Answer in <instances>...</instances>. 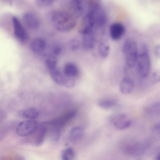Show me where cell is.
I'll return each instance as SVG.
<instances>
[{
	"mask_svg": "<svg viewBox=\"0 0 160 160\" xmlns=\"http://www.w3.org/2000/svg\"><path fill=\"white\" fill-rule=\"evenodd\" d=\"M136 65L139 77L142 79L147 78L150 71L151 61L148 50L145 44H142L138 49Z\"/></svg>",
	"mask_w": 160,
	"mask_h": 160,
	"instance_id": "6da1fadb",
	"label": "cell"
},
{
	"mask_svg": "<svg viewBox=\"0 0 160 160\" xmlns=\"http://www.w3.org/2000/svg\"><path fill=\"white\" fill-rule=\"evenodd\" d=\"M122 52L125 62L130 68L136 65L138 54V49L136 42L131 39H128L124 42Z\"/></svg>",
	"mask_w": 160,
	"mask_h": 160,
	"instance_id": "7a4b0ae2",
	"label": "cell"
},
{
	"mask_svg": "<svg viewBox=\"0 0 160 160\" xmlns=\"http://www.w3.org/2000/svg\"><path fill=\"white\" fill-rule=\"evenodd\" d=\"M76 110L68 111L59 117L46 122L48 128L50 130L61 132L62 128L77 114Z\"/></svg>",
	"mask_w": 160,
	"mask_h": 160,
	"instance_id": "3957f363",
	"label": "cell"
},
{
	"mask_svg": "<svg viewBox=\"0 0 160 160\" xmlns=\"http://www.w3.org/2000/svg\"><path fill=\"white\" fill-rule=\"evenodd\" d=\"M49 71L52 78L57 84L68 88L74 86L75 81L73 78L67 76L57 68Z\"/></svg>",
	"mask_w": 160,
	"mask_h": 160,
	"instance_id": "277c9868",
	"label": "cell"
},
{
	"mask_svg": "<svg viewBox=\"0 0 160 160\" xmlns=\"http://www.w3.org/2000/svg\"><path fill=\"white\" fill-rule=\"evenodd\" d=\"M39 126L38 122L34 120L30 119L22 121L18 125L16 132L21 137L29 136L35 133Z\"/></svg>",
	"mask_w": 160,
	"mask_h": 160,
	"instance_id": "5b68a950",
	"label": "cell"
},
{
	"mask_svg": "<svg viewBox=\"0 0 160 160\" xmlns=\"http://www.w3.org/2000/svg\"><path fill=\"white\" fill-rule=\"evenodd\" d=\"M110 120L114 127L120 130L129 128L132 123L131 120L124 113L114 114L111 117Z\"/></svg>",
	"mask_w": 160,
	"mask_h": 160,
	"instance_id": "8992f818",
	"label": "cell"
},
{
	"mask_svg": "<svg viewBox=\"0 0 160 160\" xmlns=\"http://www.w3.org/2000/svg\"><path fill=\"white\" fill-rule=\"evenodd\" d=\"M23 21L28 28L33 30L38 29L41 25L39 18L33 13L27 12L22 16Z\"/></svg>",
	"mask_w": 160,
	"mask_h": 160,
	"instance_id": "52a82bcc",
	"label": "cell"
},
{
	"mask_svg": "<svg viewBox=\"0 0 160 160\" xmlns=\"http://www.w3.org/2000/svg\"><path fill=\"white\" fill-rule=\"evenodd\" d=\"M109 31L111 38L113 40L117 41L121 38L124 35L125 28L122 23L115 22L111 24Z\"/></svg>",
	"mask_w": 160,
	"mask_h": 160,
	"instance_id": "ba28073f",
	"label": "cell"
},
{
	"mask_svg": "<svg viewBox=\"0 0 160 160\" xmlns=\"http://www.w3.org/2000/svg\"><path fill=\"white\" fill-rule=\"evenodd\" d=\"M12 21L15 37L22 41L27 40L28 38L27 33L19 19L14 16L12 18Z\"/></svg>",
	"mask_w": 160,
	"mask_h": 160,
	"instance_id": "9c48e42d",
	"label": "cell"
},
{
	"mask_svg": "<svg viewBox=\"0 0 160 160\" xmlns=\"http://www.w3.org/2000/svg\"><path fill=\"white\" fill-rule=\"evenodd\" d=\"M95 30L85 33L82 35V44L83 48L87 50L93 49L95 45Z\"/></svg>",
	"mask_w": 160,
	"mask_h": 160,
	"instance_id": "30bf717a",
	"label": "cell"
},
{
	"mask_svg": "<svg viewBox=\"0 0 160 160\" xmlns=\"http://www.w3.org/2000/svg\"><path fill=\"white\" fill-rule=\"evenodd\" d=\"M84 134L82 128L78 126L73 127L70 130L68 135L69 141L73 144L79 142L82 139Z\"/></svg>",
	"mask_w": 160,
	"mask_h": 160,
	"instance_id": "8fae6325",
	"label": "cell"
},
{
	"mask_svg": "<svg viewBox=\"0 0 160 160\" xmlns=\"http://www.w3.org/2000/svg\"><path fill=\"white\" fill-rule=\"evenodd\" d=\"M37 132L34 144L37 146L42 144L48 134V128L45 122H42L36 131Z\"/></svg>",
	"mask_w": 160,
	"mask_h": 160,
	"instance_id": "7c38bea8",
	"label": "cell"
},
{
	"mask_svg": "<svg viewBox=\"0 0 160 160\" xmlns=\"http://www.w3.org/2000/svg\"><path fill=\"white\" fill-rule=\"evenodd\" d=\"M30 46L31 50L33 53L42 54L46 49V42L44 39L37 38L32 41Z\"/></svg>",
	"mask_w": 160,
	"mask_h": 160,
	"instance_id": "4fadbf2b",
	"label": "cell"
},
{
	"mask_svg": "<svg viewBox=\"0 0 160 160\" xmlns=\"http://www.w3.org/2000/svg\"><path fill=\"white\" fill-rule=\"evenodd\" d=\"M39 111L36 108L29 107L22 109L18 112V115L22 118L33 119L39 115Z\"/></svg>",
	"mask_w": 160,
	"mask_h": 160,
	"instance_id": "5bb4252c",
	"label": "cell"
},
{
	"mask_svg": "<svg viewBox=\"0 0 160 160\" xmlns=\"http://www.w3.org/2000/svg\"><path fill=\"white\" fill-rule=\"evenodd\" d=\"M134 88V83L130 78L125 77L121 81L120 85L121 92L123 94H128L133 91Z\"/></svg>",
	"mask_w": 160,
	"mask_h": 160,
	"instance_id": "9a60e30c",
	"label": "cell"
},
{
	"mask_svg": "<svg viewBox=\"0 0 160 160\" xmlns=\"http://www.w3.org/2000/svg\"><path fill=\"white\" fill-rule=\"evenodd\" d=\"M63 72L67 76L73 78L78 75L79 70L75 64L72 62H68L64 65Z\"/></svg>",
	"mask_w": 160,
	"mask_h": 160,
	"instance_id": "2e32d148",
	"label": "cell"
},
{
	"mask_svg": "<svg viewBox=\"0 0 160 160\" xmlns=\"http://www.w3.org/2000/svg\"><path fill=\"white\" fill-rule=\"evenodd\" d=\"M110 46L105 39H101L98 45V51L100 56L103 58L108 57L110 52Z\"/></svg>",
	"mask_w": 160,
	"mask_h": 160,
	"instance_id": "e0dca14e",
	"label": "cell"
},
{
	"mask_svg": "<svg viewBox=\"0 0 160 160\" xmlns=\"http://www.w3.org/2000/svg\"><path fill=\"white\" fill-rule=\"evenodd\" d=\"M116 100L112 98H105L101 99L98 102V105L101 108L108 109L114 107L116 104Z\"/></svg>",
	"mask_w": 160,
	"mask_h": 160,
	"instance_id": "ac0fdd59",
	"label": "cell"
},
{
	"mask_svg": "<svg viewBox=\"0 0 160 160\" xmlns=\"http://www.w3.org/2000/svg\"><path fill=\"white\" fill-rule=\"evenodd\" d=\"M76 157V152L74 149L71 147H68L62 150L61 157L63 160H72Z\"/></svg>",
	"mask_w": 160,
	"mask_h": 160,
	"instance_id": "d6986e66",
	"label": "cell"
},
{
	"mask_svg": "<svg viewBox=\"0 0 160 160\" xmlns=\"http://www.w3.org/2000/svg\"><path fill=\"white\" fill-rule=\"evenodd\" d=\"M45 65L49 71L57 68V59L56 57L51 55L45 61Z\"/></svg>",
	"mask_w": 160,
	"mask_h": 160,
	"instance_id": "ffe728a7",
	"label": "cell"
},
{
	"mask_svg": "<svg viewBox=\"0 0 160 160\" xmlns=\"http://www.w3.org/2000/svg\"><path fill=\"white\" fill-rule=\"evenodd\" d=\"M148 112L149 113L156 115H160V101L154 102L148 108Z\"/></svg>",
	"mask_w": 160,
	"mask_h": 160,
	"instance_id": "44dd1931",
	"label": "cell"
},
{
	"mask_svg": "<svg viewBox=\"0 0 160 160\" xmlns=\"http://www.w3.org/2000/svg\"><path fill=\"white\" fill-rule=\"evenodd\" d=\"M56 0H35L36 5L39 8H44L53 4Z\"/></svg>",
	"mask_w": 160,
	"mask_h": 160,
	"instance_id": "7402d4cb",
	"label": "cell"
},
{
	"mask_svg": "<svg viewBox=\"0 0 160 160\" xmlns=\"http://www.w3.org/2000/svg\"><path fill=\"white\" fill-rule=\"evenodd\" d=\"M69 45L71 50L73 51H75L79 48L80 42L78 39L73 38L70 41Z\"/></svg>",
	"mask_w": 160,
	"mask_h": 160,
	"instance_id": "603a6c76",
	"label": "cell"
},
{
	"mask_svg": "<svg viewBox=\"0 0 160 160\" xmlns=\"http://www.w3.org/2000/svg\"><path fill=\"white\" fill-rule=\"evenodd\" d=\"M151 79L154 83H158L160 81V70H157L154 71L152 74Z\"/></svg>",
	"mask_w": 160,
	"mask_h": 160,
	"instance_id": "cb8c5ba5",
	"label": "cell"
},
{
	"mask_svg": "<svg viewBox=\"0 0 160 160\" xmlns=\"http://www.w3.org/2000/svg\"><path fill=\"white\" fill-rule=\"evenodd\" d=\"M62 51L61 48L58 46H54L52 49V55L56 57L61 53Z\"/></svg>",
	"mask_w": 160,
	"mask_h": 160,
	"instance_id": "d4e9b609",
	"label": "cell"
},
{
	"mask_svg": "<svg viewBox=\"0 0 160 160\" xmlns=\"http://www.w3.org/2000/svg\"><path fill=\"white\" fill-rule=\"evenodd\" d=\"M154 52L156 56L160 58V44H157L155 47Z\"/></svg>",
	"mask_w": 160,
	"mask_h": 160,
	"instance_id": "484cf974",
	"label": "cell"
},
{
	"mask_svg": "<svg viewBox=\"0 0 160 160\" xmlns=\"http://www.w3.org/2000/svg\"><path fill=\"white\" fill-rule=\"evenodd\" d=\"M153 129L155 132L160 133V122L157 123L154 126Z\"/></svg>",
	"mask_w": 160,
	"mask_h": 160,
	"instance_id": "4316f807",
	"label": "cell"
},
{
	"mask_svg": "<svg viewBox=\"0 0 160 160\" xmlns=\"http://www.w3.org/2000/svg\"><path fill=\"white\" fill-rule=\"evenodd\" d=\"M2 2L6 4L9 5H12L13 0H2Z\"/></svg>",
	"mask_w": 160,
	"mask_h": 160,
	"instance_id": "83f0119b",
	"label": "cell"
},
{
	"mask_svg": "<svg viewBox=\"0 0 160 160\" xmlns=\"http://www.w3.org/2000/svg\"><path fill=\"white\" fill-rule=\"evenodd\" d=\"M156 159L157 160H160V153L157 156Z\"/></svg>",
	"mask_w": 160,
	"mask_h": 160,
	"instance_id": "f1b7e54d",
	"label": "cell"
}]
</instances>
